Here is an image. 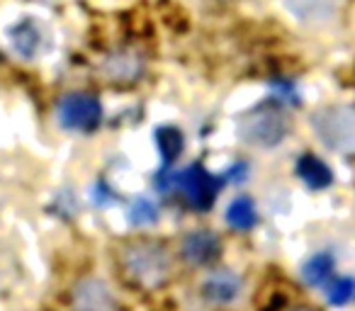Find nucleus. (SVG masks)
<instances>
[{
    "label": "nucleus",
    "mask_w": 355,
    "mask_h": 311,
    "mask_svg": "<svg viewBox=\"0 0 355 311\" xmlns=\"http://www.w3.org/2000/svg\"><path fill=\"white\" fill-rule=\"evenodd\" d=\"M8 44H10L12 54L20 56L22 61H37L40 56H44V51L49 49V30L46 25L35 15H25L20 20H15L6 30Z\"/></svg>",
    "instance_id": "3"
},
{
    "label": "nucleus",
    "mask_w": 355,
    "mask_h": 311,
    "mask_svg": "<svg viewBox=\"0 0 355 311\" xmlns=\"http://www.w3.org/2000/svg\"><path fill=\"white\" fill-rule=\"evenodd\" d=\"M59 124L69 132L88 134L95 132L103 122V105L90 93H71L59 103Z\"/></svg>",
    "instance_id": "4"
},
{
    "label": "nucleus",
    "mask_w": 355,
    "mask_h": 311,
    "mask_svg": "<svg viewBox=\"0 0 355 311\" xmlns=\"http://www.w3.org/2000/svg\"><path fill=\"white\" fill-rule=\"evenodd\" d=\"M314 129L329 148H350L355 143V109L326 107L314 114Z\"/></svg>",
    "instance_id": "5"
},
{
    "label": "nucleus",
    "mask_w": 355,
    "mask_h": 311,
    "mask_svg": "<svg viewBox=\"0 0 355 311\" xmlns=\"http://www.w3.org/2000/svg\"><path fill=\"white\" fill-rule=\"evenodd\" d=\"M73 311H117V299L103 280H80L73 290Z\"/></svg>",
    "instance_id": "7"
},
{
    "label": "nucleus",
    "mask_w": 355,
    "mask_h": 311,
    "mask_svg": "<svg viewBox=\"0 0 355 311\" xmlns=\"http://www.w3.org/2000/svg\"><path fill=\"white\" fill-rule=\"evenodd\" d=\"M124 265H127L129 275L137 277L141 285H158L168 277L171 263H168L166 248L158 246L153 241L134 243L124 253Z\"/></svg>",
    "instance_id": "2"
},
{
    "label": "nucleus",
    "mask_w": 355,
    "mask_h": 311,
    "mask_svg": "<svg viewBox=\"0 0 355 311\" xmlns=\"http://www.w3.org/2000/svg\"><path fill=\"white\" fill-rule=\"evenodd\" d=\"M297 175L300 180L311 190H324L334 183V173L331 168L314 153H304L300 161H297Z\"/></svg>",
    "instance_id": "11"
},
{
    "label": "nucleus",
    "mask_w": 355,
    "mask_h": 311,
    "mask_svg": "<svg viewBox=\"0 0 355 311\" xmlns=\"http://www.w3.org/2000/svg\"><path fill=\"white\" fill-rule=\"evenodd\" d=\"M353 296H355V280L353 277H338V280L329 287V301L334 306L348 304Z\"/></svg>",
    "instance_id": "16"
},
{
    "label": "nucleus",
    "mask_w": 355,
    "mask_h": 311,
    "mask_svg": "<svg viewBox=\"0 0 355 311\" xmlns=\"http://www.w3.org/2000/svg\"><path fill=\"white\" fill-rule=\"evenodd\" d=\"M222 253V243L212 231H193L183 241V256L195 265H207L217 260Z\"/></svg>",
    "instance_id": "9"
},
{
    "label": "nucleus",
    "mask_w": 355,
    "mask_h": 311,
    "mask_svg": "<svg viewBox=\"0 0 355 311\" xmlns=\"http://www.w3.org/2000/svg\"><path fill=\"white\" fill-rule=\"evenodd\" d=\"M205 296L217 304H229L241 294V280L232 270H219L205 280Z\"/></svg>",
    "instance_id": "10"
},
{
    "label": "nucleus",
    "mask_w": 355,
    "mask_h": 311,
    "mask_svg": "<svg viewBox=\"0 0 355 311\" xmlns=\"http://www.w3.org/2000/svg\"><path fill=\"white\" fill-rule=\"evenodd\" d=\"M156 143H158V151H161V159L166 166L175 163V159L183 153V148H185L183 132L175 129V127H158L156 129Z\"/></svg>",
    "instance_id": "14"
},
{
    "label": "nucleus",
    "mask_w": 355,
    "mask_h": 311,
    "mask_svg": "<svg viewBox=\"0 0 355 311\" xmlns=\"http://www.w3.org/2000/svg\"><path fill=\"white\" fill-rule=\"evenodd\" d=\"M334 267L336 260L331 253H316L302 267V280L309 287H324L331 280V275H334Z\"/></svg>",
    "instance_id": "12"
},
{
    "label": "nucleus",
    "mask_w": 355,
    "mask_h": 311,
    "mask_svg": "<svg viewBox=\"0 0 355 311\" xmlns=\"http://www.w3.org/2000/svg\"><path fill=\"white\" fill-rule=\"evenodd\" d=\"M290 132V119L282 112L280 105L266 103L256 109L246 112L239 122V136L241 141L256 148H272L282 141Z\"/></svg>",
    "instance_id": "1"
},
{
    "label": "nucleus",
    "mask_w": 355,
    "mask_h": 311,
    "mask_svg": "<svg viewBox=\"0 0 355 311\" xmlns=\"http://www.w3.org/2000/svg\"><path fill=\"white\" fill-rule=\"evenodd\" d=\"M178 188H180V193L185 195V199H188L195 209L205 212V209L212 207L214 199H217L219 188H222V178L212 175L205 166L195 163V166H190L185 173L178 175Z\"/></svg>",
    "instance_id": "6"
},
{
    "label": "nucleus",
    "mask_w": 355,
    "mask_h": 311,
    "mask_svg": "<svg viewBox=\"0 0 355 311\" xmlns=\"http://www.w3.org/2000/svg\"><path fill=\"white\" fill-rule=\"evenodd\" d=\"M285 10L300 25L321 27L334 22L338 12V0H285Z\"/></svg>",
    "instance_id": "8"
},
{
    "label": "nucleus",
    "mask_w": 355,
    "mask_h": 311,
    "mask_svg": "<svg viewBox=\"0 0 355 311\" xmlns=\"http://www.w3.org/2000/svg\"><path fill=\"white\" fill-rule=\"evenodd\" d=\"M227 224L236 231H248L258 224V212H256V204H253L251 197L241 195L236 197L232 204L227 207Z\"/></svg>",
    "instance_id": "13"
},
{
    "label": "nucleus",
    "mask_w": 355,
    "mask_h": 311,
    "mask_svg": "<svg viewBox=\"0 0 355 311\" xmlns=\"http://www.w3.org/2000/svg\"><path fill=\"white\" fill-rule=\"evenodd\" d=\"M158 219V209L156 204L151 202V199H134L132 209H129V222L134 224V226H148V224H153Z\"/></svg>",
    "instance_id": "15"
}]
</instances>
